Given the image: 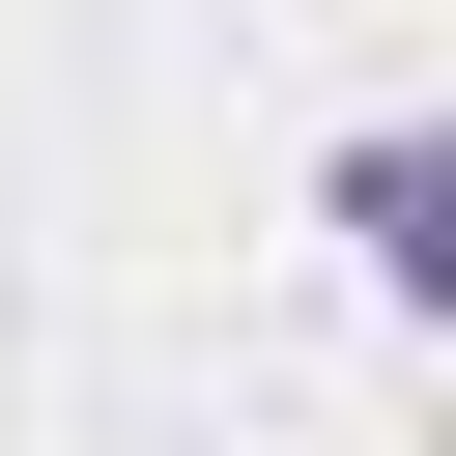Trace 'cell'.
<instances>
[{
	"instance_id": "6da1fadb",
	"label": "cell",
	"mask_w": 456,
	"mask_h": 456,
	"mask_svg": "<svg viewBox=\"0 0 456 456\" xmlns=\"http://www.w3.org/2000/svg\"><path fill=\"white\" fill-rule=\"evenodd\" d=\"M314 228H342L399 314H456V114H370V142H314Z\"/></svg>"
}]
</instances>
